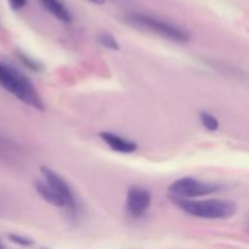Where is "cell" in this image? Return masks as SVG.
Masks as SVG:
<instances>
[{
	"mask_svg": "<svg viewBox=\"0 0 249 249\" xmlns=\"http://www.w3.org/2000/svg\"><path fill=\"white\" fill-rule=\"evenodd\" d=\"M40 1L44 5V7L57 19L65 22V23H70L72 21V15H71L70 10L63 5L62 1H60V0H40Z\"/></svg>",
	"mask_w": 249,
	"mask_h": 249,
	"instance_id": "9c48e42d",
	"label": "cell"
},
{
	"mask_svg": "<svg viewBox=\"0 0 249 249\" xmlns=\"http://www.w3.org/2000/svg\"><path fill=\"white\" fill-rule=\"evenodd\" d=\"M0 87L27 106L39 111L45 108L43 99L33 82L18 70L4 62H0Z\"/></svg>",
	"mask_w": 249,
	"mask_h": 249,
	"instance_id": "6da1fadb",
	"label": "cell"
},
{
	"mask_svg": "<svg viewBox=\"0 0 249 249\" xmlns=\"http://www.w3.org/2000/svg\"><path fill=\"white\" fill-rule=\"evenodd\" d=\"M40 172L43 174L44 180L50 185L51 187L55 189V191L60 195L63 198L66 203V208L71 212L72 214H75L78 212V203L77 198L74 196V192L71 189V186L68 185V182L61 177L58 173H56L55 170H53L51 168L43 165L40 167Z\"/></svg>",
	"mask_w": 249,
	"mask_h": 249,
	"instance_id": "5b68a950",
	"label": "cell"
},
{
	"mask_svg": "<svg viewBox=\"0 0 249 249\" xmlns=\"http://www.w3.org/2000/svg\"><path fill=\"white\" fill-rule=\"evenodd\" d=\"M0 249H6V248H5V246H4V243H2V241H1V238H0Z\"/></svg>",
	"mask_w": 249,
	"mask_h": 249,
	"instance_id": "2e32d148",
	"label": "cell"
},
{
	"mask_svg": "<svg viewBox=\"0 0 249 249\" xmlns=\"http://www.w3.org/2000/svg\"><path fill=\"white\" fill-rule=\"evenodd\" d=\"M173 202L184 213L195 218L206 220H228L236 215L237 204L231 199L211 198V199H179L173 198Z\"/></svg>",
	"mask_w": 249,
	"mask_h": 249,
	"instance_id": "7a4b0ae2",
	"label": "cell"
},
{
	"mask_svg": "<svg viewBox=\"0 0 249 249\" xmlns=\"http://www.w3.org/2000/svg\"><path fill=\"white\" fill-rule=\"evenodd\" d=\"M152 203V194L142 186H131L126 192L125 207L133 218L138 219L147 213Z\"/></svg>",
	"mask_w": 249,
	"mask_h": 249,
	"instance_id": "8992f818",
	"label": "cell"
},
{
	"mask_svg": "<svg viewBox=\"0 0 249 249\" xmlns=\"http://www.w3.org/2000/svg\"><path fill=\"white\" fill-rule=\"evenodd\" d=\"M34 189H36V194H38L46 203L51 204V206L53 207H58V208H61V207H65L66 208V203L65 201H63L62 197H61L60 195L55 191V189L51 187L44 179L36 180V181H34Z\"/></svg>",
	"mask_w": 249,
	"mask_h": 249,
	"instance_id": "ba28073f",
	"label": "cell"
},
{
	"mask_svg": "<svg viewBox=\"0 0 249 249\" xmlns=\"http://www.w3.org/2000/svg\"><path fill=\"white\" fill-rule=\"evenodd\" d=\"M17 55H18V58L22 61V63H23L27 68H29V70L36 71V72L43 70V65H41L39 61H36V58L31 57V56L26 55V53H17Z\"/></svg>",
	"mask_w": 249,
	"mask_h": 249,
	"instance_id": "7c38bea8",
	"label": "cell"
},
{
	"mask_svg": "<svg viewBox=\"0 0 249 249\" xmlns=\"http://www.w3.org/2000/svg\"><path fill=\"white\" fill-rule=\"evenodd\" d=\"M7 238L11 241L15 245H18L21 247H32L34 245V241L32 238L27 237V236L18 235V233H9Z\"/></svg>",
	"mask_w": 249,
	"mask_h": 249,
	"instance_id": "4fadbf2b",
	"label": "cell"
},
{
	"mask_svg": "<svg viewBox=\"0 0 249 249\" xmlns=\"http://www.w3.org/2000/svg\"><path fill=\"white\" fill-rule=\"evenodd\" d=\"M224 187L215 182L201 181L192 177H184L181 179L175 180L168 187V194L173 198L179 199H196L199 197L209 196V195L218 194Z\"/></svg>",
	"mask_w": 249,
	"mask_h": 249,
	"instance_id": "277c9868",
	"label": "cell"
},
{
	"mask_svg": "<svg viewBox=\"0 0 249 249\" xmlns=\"http://www.w3.org/2000/svg\"><path fill=\"white\" fill-rule=\"evenodd\" d=\"M39 249H48V248H39Z\"/></svg>",
	"mask_w": 249,
	"mask_h": 249,
	"instance_id": "e0dca14e",
	"label": "cell"
},
{
	"mask_svg": "<svg viewBox=\"0 0 249 249\" xmlns=\"http://www.w3.org/2000/svg\"><path fill=\"white\" fill-rule=\"evenodd\" d=\"M126 19L133 26L145 29V31L151 32L153 34H157V36L168 39L170 41L186 43L191 39V36L186 29L181 28V27L172 23V22L151 16V15L142 14V12H133V14L128 15Z\"/></svg>",
	"mask_w": 249,
	"mask_h": 249,
	"instance_id": "3957f363",
	"label": "cell"
},
{
	"mask_svg": "<svg viewBox=\"0 0 249 249\" xmlns=\"http://www.w3.org/2000/svg\"><path fill=\"white\" fill-rule=\"evenodd\" d=\"M7 1H9L11 9L16 10V11L17 10H21L27 4V0H7Z\"/></svg>",
	"mask_w": 249,
	"mask_h": 249,
	"instance_id": "5bb4252c",
	"label": "cell"
},
{
	"mask_svg": "<svg viewBox=\"0 0 249 249\" xmlns=\"http://www.w3.org/2000/svg\"><path fill=\"white\" fill-rule=\"evenodd\" d=\"M97 40H99V43L101 44L104 48L109 49V50L118 51L119 48H121V46H119V43L117 41V39L114 38L111 33H108V32H102V33H100L99 36H97Z\"/></svg>",
	"mask_w": 249,
	"mask_h": 249,
	"instance_id": "8fae6325",
	"label": "cell"
},
{
	"mask_svg": "<svg viewBox=\"0 0 249 249\" xmlns=\"http://www.w3.org/2000/svg\"><path fill=\"white\" fill-rule=\"evenodd\" d=\"M99 136L111 150L116 151V152L123 153V155H130V153L136 152V150H138V143L135 141L128 140L123 136H119L118 134L111 133V131H101Z\"/></svg>",
	"mask_w": 249,
	"mask_h": 249,
	"instance_id": "52a82bcc",
	"label": "cell"
},
{
	"mask_svg": "<svg viewBox=\"0 0 249 249\" xmlns=\"http://www.w3.org/2000/svg\"><path fill=\"white\" fill-rule=\"evenodd\" d=\"M199 121H201L202 125L209 131H216L219 129V126H220L218 118L208 111L199 112Z\"/></svg>",
	"mask_w": 249,
	"mask_h": 249,
	"instance_id": "30bf717a",
	"label": "cell"
},
{
	"mask_svg": "<svg viewBox=\"0 0 249 249\" xmlns=\"http://www.w3.org/2000/svg\"><path fill=\"white\" fill-rule=\"evenodd\" d=\"M88 1L92 2V4H96V5H104L106 0H88Z\"/></svg>",
	"mask_w": 249,
	"mask_h": 249,
	"instance_id": "9a60e30c",
	"label": "cell"
}]
</instances>
